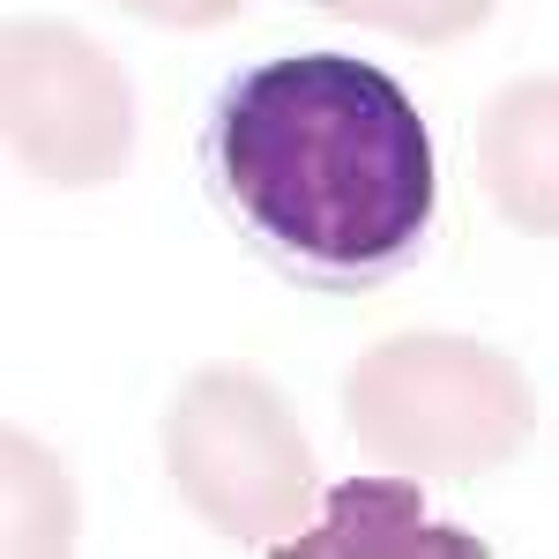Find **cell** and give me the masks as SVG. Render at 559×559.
<instances>
[{"mask_svg":"<svg viewBox=\"0 0 559 559\" xmlns=\"http://www.w3.org/2000/svg\"><path fill=\"white\" fill-rule=\"evenodd\" d=\"M477 179L522 239H559V75H515L485 97Z\"/></svg>","mask_w":559,"mask_h":559,"instance_id":"cell-5","label":"cell"},{"mask_svg":"<svg viewBox=\"0 0 559 559\" xmlns=\"http://www.w3.org/2000/svg\"><path fill=\"white\" fill-rule=\"evenodd\" d=\"M210 165L239 231L313 292H373L418 261L440 202L411 90L350 52H284L231 75Z\"/></svg>","mask_w":559,"mask_h":559,"instance_id":"cell-1","label":"cell"},{"mask_svg":"<svg viewBox=\"0 0 559 559\" xmlns=\"http://www.w3.org/2000/svg\"><path fill=\"white\" fill-rule=\"evenodd\" d=\"M0 120L15 173L45 187H112L134 157L128 68L68 15H15L0 45Z\"/></svg>","mask_w":559,"mask_h":559,"instance_id":"cell-4","label":"cell"},{"mask_svg":"<svg viewBox=\"0 0 559 559\" xmlns=\"http://www.w3.org/2000/svg\"><path fill=\"white\" fill-rule=\"evenodd\" d=\"M52 522V537H60V552L75 545V492H68V477L60 463L45 455L31 432H8V552H45V537L31 522Z\"/></svg>","mask_w":559,"mask_h":559,"instance_id":"cell-6","label":"cell"},{"mask_svg":"<svg viewBox=\"0 0 559 559\" xmlns=\"http://www.w3.org/2000/svg\"><path fill=\"white\" fill-rule=\"evenodd\" d=\"M165 471L224 545H284L313 515V440L254 366H194L165 411Z\"/></svg>","mask_w":559,"mask_h":559,"instance_id":"cell-3","label":"cell"},{"mask_svg":"<svg viewBox=\"0 0 559 559\" xmlns=\"http://www.w3.org/2000/svg\"><path fill=\"white\" fill-rule=\"evenodd\" d=\"M128 15L142 23H165V31H216V23H231L247 0H120Z\"/></svg>","mask_w":559,"mask_h":559,"instance_id":"cell-8","label":"cell"},{"mask_svg":"<svg viewBox=\"0 0 559 559\" xmlns=\"http://www.w3.org/2000/svg\"><path fill=\"white\" fill-rule=\"evenodd\" d=\"M321 15H344V23H366V31H388L403 45H448L477 31L500 0H313Z\"/></svg>","mask_w":559,"mask_h":559,"instance_id":"cell-7","label":"cell"},{"mask_svg":"<svg viewBox=\"0 0 559 559\" xmlns=\"http://www.w3.org/2000/svg\"><path fill=\"white\" fill-rule=\"evenodd\" d=\"M344 418L366 463L411 477H485L537 432V388L477 336L403 329L350 358Z\"/></svg>","mask_w":559,"mask_h":559,"instance_id":"cell-2","label":"cell"}]
</instances>
